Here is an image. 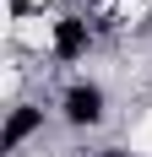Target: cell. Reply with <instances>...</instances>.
<instances>
[{
    "instance_id": "obj_1",
    "label": "cell",
    "mask_w": 152,
    "mask_h": 157,
    "mask_svg": "<svg viewBox=\"0 0 152 157\" xmlns=\"http://www.w3.org/2000/svg\"><path fill=\"white\" fill-rule=\"evenodd\" d=\"M65 119H71V125H98V119H103V92H98V87H76V92L65 98Z\"/></svg>"
},
{
    "instance_id": "obj_2",
    "label": "cell",
    "mask_w": 152,
    "mask_h": 157,
    "mask_svg": "<svg viewBox=\"0 0 152 157\" xmlns=\"http://www.w3.org/2000/svg\"><path fill=\"white\" fill-rule=\"evenodd\" d=\"M82 49H87V27H82L76 16H65L60 27H54V54H60V60H76Z\"/></svg>"
},
{
    "instance_id": "obj_3",
    "label": "cell",
    "mask_w": 152,
    "mask_h": 157,
    "mask_svg": "<svg viewBox=\"0 0 152 157\" xmlns=\"http://www.w3.org/2000/svg\"><path fill=\"white\" fill-rule=\"evenodd\" d=\"M33 125H38V114H33V109H16L11 125H6V146H16L22 136H33Z\"/></svg>"
}]
</instances>
